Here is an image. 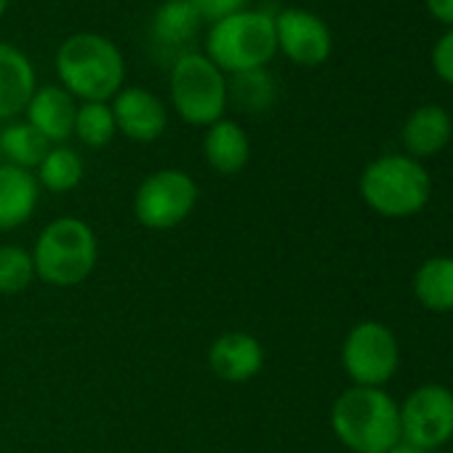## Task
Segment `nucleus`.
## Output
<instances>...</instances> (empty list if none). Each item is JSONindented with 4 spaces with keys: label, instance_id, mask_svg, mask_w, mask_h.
<instances>
[{
    "label": "nucleus",
    "instance_id": "obj_24",
    "mask_svg": "<svg viewBox=\"0 0 453 453\" xmlns=\"http://www.w3.org/2000/svg\"><path fill=\"white\" fill-rule=\"evenodd\" d=\"M35 280L33 254L22 246H0V294L17 296Z\"/></svg>",
    "mask_w": 453,
    "mask_h": 453
},
{
    "label": "nucleus",
    "instance_id": "obj_4",
    "mask_svg": "<svg viewBox=\"0 0 453 453\" xmlns=\"http://www.w3.org/2000/svg\"><path fill=\"white\" fill-rule=\"evenodd\" d=\"M278 54L275 17L267 12H238L211 25L205 38V57L226 75L262 70Z\"/></svg>",
    "mask_w": 453,
    "mask_h": 453
},
{
    "label": "nucleus",
    "instance_id": "obj_26",
    "mask_svg": "<svg viewBox=\"0 0 453 453\" xmlns=\"http://www.w3.org/2000/svg\"><path fill=\"white\" fill-rule=\"evenodd\" d=\"M432 70L440 81L453 86V27L440 35V41L432 49Z\"/></svg>",
    "mask_w": 453,
    "mask_h": 453
},
{
    "label": "nucleus",
    "instance_id": "obj_12",
    "mask_svg": "<svg viewBox=\"0 0 453 453\" xmlns=\"http://www.w3.org/2000/svg\"><path fill=\"white\" fill-rule=\"evenodd\" d=\"M208 368L226 384H246L265 368V347L254 334L226 331L208 347Z\"/></svg>",
    "mask_w": 453,
    "mask_h": 453
},
{
    "label": "nucleus",
    "instance_id": "obj_14",
    "mask_svg": "<svg viewBox=\"0 0 453 453\" xmlns=\"http://www.w3.org/2000/svg\"><path fill=\"white\" fill-rule=\"evenodd\" d=\"M27 123L41 131L51 144H62L75 131V115L78 104L70 91L62 86H43L35 88L30 104H27Z\"/></svg>",
    "mask_w": 453,
    "mask_h": 453
},
{
    "label": "nucleus",
    "instance_id": "obj_9",
    "mask_svg": "<svg viewBox=\"0 0 453 453\" xmlns=\"http://www.w3.org/2000/svg\"><path fill=\"white\" fill-rule=\"evenodd\" d=\"M400 434L424 450L445 445L453 437V392L442 384L413 389L400 405Z\"/></svg>",
    "mask_w": 453,
    "mask_h": 453
},
{
    "label": "nucleus",
    "instance_id": "obj_21",
    "mask_svg": "<svg viewBox=\"0 0 453 453\" xmlns=\"http://www.w3.org/2000/svg\"><path fill=\"white\" fill-rule=\"evenodd\" d=\"M275 94L278 88L267 67L238 73L233 75V81H226V104L233 102L241 112H249V115L270 110L275 102Z\"/></svg>",
    "mask_w": 453,
    "mask_h": 453
},
{
    "label": "nucleus",
    "instance_id": "obj_18",
    "mask_svg": "<svg viewBox=\"0 0 453 453\" xmlns=\"http://www.w3.org/2000/svg\"><path fill=\"white\" fill-rule=\"evenodd\" d=\"M413 294L432 312H453V257L426 259L416 270Z\"/></svg>",
    "mask_w": 453,
    "mask_h": 453
},
{
    "label": "nucleus",
    "instance_id": "obj_20",
    "mask_svg": "<svg viewBox=\"0 0 453 453\" xmlns=\"http://www.w3.org/2000/svg\"><path fill=\"white\" fill-rule=\"evenodd\" d=\"M51 142L35 131L27 120L22 123H9L4 131H0V152H4L6 163L19 165L25 171H33L41 165V160L49 155Z\"/></svg>",
    "mask_w": 453,
    "mask_h": 453
},
{
    "label": "nucleus",
    "instance_id": "obj_6",
    "mask_svg": "<svg viewBox=\"0 0 453 453\" xmlns=\"http://www.w3.org/2000/svg\"><path fill=\"white\" fill-rule=\"evenodd\" d=\"M171 102L189 126H213L226 110V75L197 51H184L171 67Z\"/></svg>",
    "mask_w": 453,
    "mask_h": 453
},
{
    "label": "nucleus",
    "instance_id": "obj_3",
    "mask_svg": "<svg viewBox=\"0 0 453 453\" xmlns=\"http://www.w3.org/2000/svg\"><path fill=\"white\" fill-rule=\"evenodd\" d=\"M30 254L35 262V278L54 288H75L91 278L99 262V243L88 221L59 216L43 226Z\"/></svg>",
    "mask_w": 453,
    "mask_h": 453
},
{
    "label": "nucleus",
    "instance_id": "obj_27",
    "mask_svg": "<svg viewBox=\"0 0 453 453\" xmlns=\"http://www.w3.org/2000/svg\"><path fill=\"white\" fill-rule=\"evenodd\" d=\"M426 12H429L437 22L453 27V0H426Z\"/></svg>",
    "mask_w": 453,
    "mask_h": 453
},
{
    "label": "nucleus",
    "instance_id": "obj_23",
    "mask_svg": "<svg viewBox=\"0 0 453 453\" xmlns=\"http://www.w3.org/2000/svg\"><path fill=\"white\" fill-rule=\"evenodd\" d=\"M86 147H107L115 134H118V126H115V118H112V107L107 102H83L78 107V115H75V131H73Z\"/></svg>",
    "mask_w": 453,
    "mask_h": 453
},
{
    "label": "nucleus",
    "instance_id": "obj_29",
    "mask_svg": "<svg viewBox=\"0 0 453 453\" xmlns=\"http://www.w3.org/2000/svg\"><path fill=\"white\" fill-rule=\"evenodd\" d=\"M6 9H9V0H0V17L6 14Z\"/></svg>",
    "mask_w": 453,
    "mask_h": 453
},
{
    "label": "nucleus",
    "instance_id": "obj_7",
    "mask_svg": "<svg viewBox=\"0 0 453 453\" xmlns=\"http://www.w3.org/2000/svg\"><path fill=\"white\" fill-rule=\"evenodd\" d=\"M197 205V184L179 168H160L150 173L134 195V216L155 233L184 224Z\"/></svg>",
    "mask_w": 453,
    "mask_h": 453
},
{
    "label": "nucleus",
    "instance_id": "obj_5",
    "mask_svg": "<svg viewBox=\"0 0 453 453\" xmlns=\"http://www.w3.org/2000/svg\"><path fill=\"white\" fill-rule=\"evenodd\" d=\"M360 195L379 216L405 219L429 203L432 181L418 160L408 155H381L360 173Z\"/></svg>",
    "mask_w": 453,
    "mask_h": 453
},
{
    "label": "nucleus",
    "instance_id": "obj_17",
    "mask_svg": "<svg viewBox=\"0 0 453 453\" xmlns=\"http://www.w3.org/2000/svg\"><path fill=\"white\" fill-rule=\"evenodd\" d=\"M453 136L450 115L437 104H424L413 110L403 126V144L408 150V157L421 160L442 152Z\"/></svg>",
    "mask_w": 453,
    "mask_h": 453
},
{
    "label": "nucleus",
    "instance_id": "obj_25",
    "mask_svg": "<svg viewBox=\"0 0 453 453\" xmlns=\"http://www.w3.org/2000/svg\"><path fill=\"white\" fill-rule=\"evenodd\" d=\"M189 4L197 12L200 22H208V25H216L246 9V0H189Z\"/></svg>",
    "mask_w": 453,
    "mask_h": 453
},
{
    "label": "nucleus",
    "instance_id": "obj_8",
    "mask_svg": "<svg viewBox=\"0 0 453 453\" xmlns=\"http://www.w3.org/2000/svg\"><path fill=\"white\" fill-rule=\"evenodd\" d=\"M342 365L355 387H379L387 384L400 365V347L395 334L376 320L357 323L342 347Z\"/></svg>",
    "mask_w": 453,
    "mask_h": 453
},
{
    "label": "nucleus",
    "instance_id": "obj_13",
    "mask_svg": "<svg viewBox=\"0 0 453 453\" xmlns=\"http://www.w3.org/2000/svg\"><path fill=\"white\" fill-rule=\"evenodd\" d=\"M41 184L33 171L0 163V233L19 230L38 208Z\"/></svg>",
    "mask_w": 453,
    "mask_h": 453
},
{
    "label": "nucleus",
    "instance_id": "obj_16",
    "mask_svg": "<svg viewBox=\"0 0 453 453\" xmlns=\"http://www.w3.org/2000/svg\"><path fill=\"white\" fill-rule=\"evenodd\" d=\"M35 88L33 62L19 49L0 43V120L25 112Z\"/></svg>",
    "mask_w": 453,
    "mask_h": 453
},
{
    "label": "nucleus",
    "instance_id": "obj_19",
    "mask_svg": "<svg viewBox=\"0 0 453 453\" xmlns=\"http://www.w3.org/2000/svg\"><path fill=\"white\" fill-rule=\"evenodd\" d=\"M200 17L189 0H165L152 14V38L163 46H184L200 30Z\"/></svg>",
    "mask_w": 453,
    "mask_h": 453
},
{
    "label": "nucleus",
    "instance_id": "obj_2",
    "mask_svg": "<svg viewBox=\"0 0 453 453\" xmlns=\"http://www.w3.org/2000/svg\"><path fill=\"white\" fill-rule=\"evenodd\" d=\"M62 88L83 102H110L126 78L120 49L99 33H75L57 51Z\"/></svg>",
    "mask_w": 453,
    "mask_h": 453
},
{
    "label": "nucleus",
    "instance_id": "obj_28",
    "mask_svg": "<svg viewBox=\"0 0 453 453\" xmlns=\"http://www.w3.org/2000/svg\"><path fill=\"white\" fill-rule=\"evenodd\" d=\"M387 453H432V450H424V448H418V445H411V442H405V440H400L395 448H389Z\"/></svg>",
    "mask_w": 453,
    "mask_h": 453
},
{
    "label": "nucleus",
    "instance_id": "obj_1",
    "mask_svg": "<svg viewBox=\"0 0 453 453\" xmlns=\"http://www.w3.org/2000/svg\"><path fill=\"white\" fill-rule=\"evenodd\" d=\"M334 434L352 453H387L400 434V405L379 387H349L331 408Z\"/></svg>",
    "mask_w": 453,
    "mask_h": 453
},
{
    "label": "nucleus",
    "instance_id": "obj_11",
    "mask_svg": "<svg viewBox=\"0 0 453 453\" xmlns=\"http://www.w3.org/2000/svg\"><path fill=\"white\" fill-rule=\"evenodd\" d=\"M112 118L115 126L123 136H128L131 142H155L163 136L165 126H168V110L165 104L147 88L131 86V88H120L112 96Z\"/></svg>",
    "mask_w": 453,
    "mask_h": 453
},
{
    "label": "nucleus",
    "instance_id": "obj_10",
    "mask_svg": "<svg viewBox=\"0 0 453 453\" xmlns=\"http://www.w3.org/2000/svg\"><path fill=\"white\" fill-rule=\"evenodd\" d=\"M278 49L302 67H318L331 57L334 38L328 25L307 9H283L275 17Z\"/></svg>",
    "mask_w": 453,
    "mask_h": 453
},
{
    "label": "nucleus",
    "instance_id": "obj_22",
    "mask_svg": "<svg viewBox=\"0 0 453 453\" xmlns=\"http://www.w3.org/2000/svg\"><path fill=\"white\" fill-rule=\"evenodd\" d=\"M83 171H86L83 157H81L75 150H70V147H65V144H57V147H51L49 155L41 160L35 179H38V184L46 187L49 192L62 195V192L75 189V187L83 181Z\"/></svg>",
    "mask_w": 453,
    "mask_h": 453
},
{
    "label": "nucleus",
    "instance_id": "obj_15",
    "mask_svg": "<svg viewBox=\"0 0 453 453\" xmlns=\"http://www.w3.org/2000/svg\"><path fill=\"white\" fill-rule=\"evenodd\" d=\"M203 152L211 171H216L219 176H235L251 160V142L243 126L221 118L213 126H208L203 139Z\"/></svg>",
    "mask_w": 453,
    "mask_h": 453
}]
</instances>
